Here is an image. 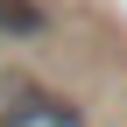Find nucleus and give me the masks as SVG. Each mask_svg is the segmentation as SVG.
Masks as SVG:
<instances>
[{"instance_id":"f03ea898","label":"nucleus","mask_w":127,"mask_h":127,"mask_svg":"<svg viewBox=\"0 0 127 127\" xmlns=\"http://www.w3.org/2000/svg\"><path fill=\"white\" fill-rule=\"evenodd\" d=\"M42 28H50L42 0H0V35H42Z\"/></svg>"},{"instance_id":"f257e3e1","label":"nucleus","mask_w":127,"mask_h":127,"mask_svg":"<svg viewBox=\"0 0 127 127\" xmlns=\"http://www.w3.org/2000/svg\"><path fill=\"white\" fill-rule=\"evenodd\" d=\"M0 127H92V120L78 113L64 92L21 85V92H7V106H0Z\"/></svg>"}]
</instances>
